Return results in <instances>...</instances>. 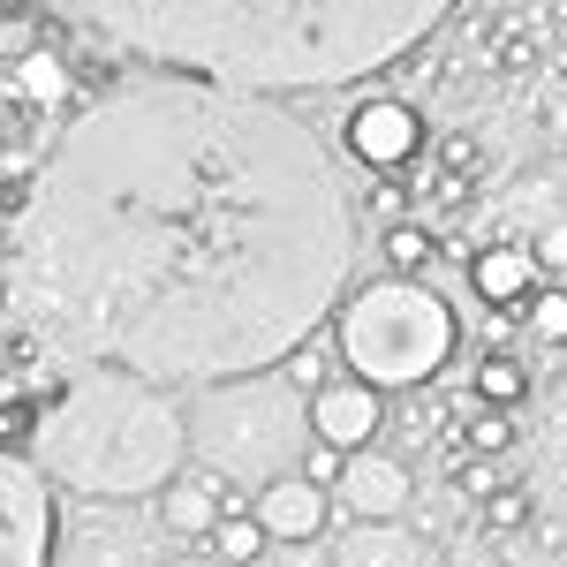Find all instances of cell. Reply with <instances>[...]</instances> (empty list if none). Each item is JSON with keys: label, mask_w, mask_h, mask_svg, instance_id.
Returning <instances> with one entry per match:
<instances>
[{"label": "cell", "mask_w": 567, "mask_h": 567, "mask_svg": "<svg viewBox=\"0 0 567 567\" xmlns=\"http://www.w3.org/2000/svg\"><path fill=\"white\" fill-rule=\"evenodd\" d=\"M355 258L333 152L265 91L159 76L45 152L16 288L69 371L197 393L326 333Z\"/></svg>", "instance_id": "obj_1"}, {"label": "cell", "mask_w": 567, "mask_h": 567, "mask_svg": "<svg viewBox=\"0 0 567 567\" xmlns=\"http://www.w3.org/2000/svg\"><path fill=\"white\" fill-rule=\"evenodd\" d=\"M167 76L235 91H341L446 23L454 0H69Z\"/></svg>", "instance_id": "obj_2"}, {"label": "cell", "mask_w": 567, "mask_h": 567, "mask_svg": "<svg viewBox=\"0 0 567 567\" xmlns=\"http://www.w3.org/2000/svg\"><path fill=\"white\" fill-rule=\"evenodd\" d=\"M39 477L69 499H114V507H144L159 484L189 462V432L167 386H144L130 371H69V386L31 416V446Z\"/></svg>", "instance_id": "obj_3"}, {"label": "cell", "mask_w": 567, "mask_h": 567, "mask_svg": "<svg viewBox=\"0 0 567 567\" xmlns=\"http://www.w3.org/2000/svg\"><path fill=\"white\" fill-rule=\"evenodd\" d=\"M182 432H189V462L213 470V477L258 484L288 477L310 446V393H296L280 371H250V379H219L197 386L182 409Z\"/></svg>", "instance_id": "obj_4"}, {"label": "cell", "mask_w": 567, "mask_h": 567, "mask_svg": "<svg viewBox=\"0 0 567 567\" xmlns=\"http://www.w3.org/2000/svg\"><path fill=\"white\" fill-rule=\"evenodd\" d=\"M454 349V310L424 280H371L341 303L333 355L363 386H424Z\"/></svg>", "instance_id": "obj_5"}, {"label": "cell", "mask_w": 567, "mask_h": 567, "mask_svg": "<svg viewBox=\"0 0 567 567\" xmlns=\"http://www.w3.org/2000/svg\"><path fill=\"white\" fill-rule=\"evenodd\" d=\"M61 537V499L31 454L0 446V567H45Z\"/></svg>", "instance_id": "obj_6"}, {"label": "cell", "mask_w": 567, "mask_h": 567, "mask_svg": "<svg viewBox=\"0 0 567 567\" xmlns=\"http://www.w3.org/2000/svg\"><path fill=\"white\" fill-rule=\"evenodd\" d=\"M45 567H159V523L114 499H84V515L61 523Z\"/></svg>", "instance_id": "obj_7"}, {"label": "cell", "mask_w": 567, "mask_h": 567, "mask_svg": "<svg viewBox=\"0 0 567 567\" xmlns=\"http://www.w3.org/2000/svg\"><path fill=\"white\" fill-rule=\"evenodd\" d=\"M235 507H250L243 484L213 477V470H197V462H182L175 477L152 492V523H159V537H175V545H205L213 523H219V515H235Z\"/></svg>", "instance_id": "obj_8"}, {"label": "cell", "mask_w": 567, "mask_h": 567, "mask_svg": "<svg viewBox=\"0 0 567 567\" xmlns=\"http://www.w3.org/2000/svg\"><path fill=\"white\" fill-rule=\"evenodd\" d=\"M409 462L401 454H386V446H355V454H341V484H333V515L341 523H386V515H401L409 507Z\"/></svg>", "instance_id": "obj_9"}, {"label": "cell", "mask_w": 567, "mask_h": 567, "mask_svg": "<svg viewBox=\"0 0 567 567\" xmlns=\"http://www.w3.org/2000/svg\"><path fill=\"white\" fill-rule=\"evenodd\" d=\"M250 515H258V529L272 545H318L326 529L341 523V515H333V492H318L303 470L258 484V492H250Z\"/></svg>", "instance_id": "obj_10"}, {"label": "cell", "mask_w": 567, "mask_h": 567, "mask_svg": "<svg viewBox=\"0 0 567 567\" xmlns=\"http://www.w3.org/2000/svg\"><path fill=\"white\" fill-rule=\"evenodd\" d=\"M349 152L371 167V175H401L416 152H424V122L409 99H363L349 114Z\"/></svg>", "instance_id": "obj_11"}, {"label": "cell", "mask_w": 567, "mask_h": 567, "mask_svg": "<svg viewBox=\"0 0 567 567\" xmlns=\"http://www.w3.org/2000/svg\"><path fill=\"white\" fill-rule=\"evenodd\" d=\"M379 424H386V401H379V386H363V379H341V371H333L326 386L310 393V439H326V446H341V454L371 446Z\"/></svg>", "instance_id": "obj_12"}, {"label": "cell", "mask_w": 567, "mask_h": 567, "mask_svg": "<svg viewBox=\"0 0 567 567\" xmlns=\"http://www.w3.org/2000/svg\"><path fill=\"white\" fill-rule=\"evenodd\" d=\"M326 567H432V545L416 529L386 523H341L326 529Z\"/></svg>", "instance_id": "obj_13"}, {"label": "cell", "mask_w": 567, "mask_h": 567, "mask_svg": "<svg viewBox=\"0 0 567 567\" xmlns=\"http://www.w3.org/2000/svg\"><path fill=\"white\" fill-rule=\"evenodd\" d=\"M470 280H477V296H484V303L523 310V303H529V288H537V265H529V250L499 243V250H484V258L470 265Z\"/></svg>", "instance_id": "obj_14"}, {"label": "cell", "mask_w": 567, "mask_h": 567, "mask_svg": "<svg viewBox=\"0 0 567 567\" xmlns=\"http://www.w3.org/2000/svg\"><path fill=\"white\" fill-rule=\"evenodd\" d=\"M205 553H213L219 567H250V560H265V553H272V537L258 529V515H250V507H235V515H219V523H213Z\"/></svg>", "instance_id": "obj_15"}, {"label": "cell", "mask_w": 567, "mask_h": 567, "mask_svg": "<svg viewBox=\"0 0 567 567\" xmlns=\"http://www.w3.org/2000/svg\"><path fill=\"white\" fill-rule=\"evenodd\" d=\"M272 371H280V379H288L296 393H318L326 379H333V371H341V363H333V341H326V333H310V341H296V349L272 363Z\"/></svg>", "instance_id": "obj_16"}, {"label": "cell", "mask_w": 567, "mask_h": 567, "mask_svg": "<svg viewBox=\"0 0 567 567\" xmlns=\"http://www.w3.org/2000/svg\"><path fill=\"white\" fill-rule=\"evenodd\" d=\"M379 250H386V272H393V280H416V272L432 265V250H439V243H432V227H416V219H393Z\"/></svg>", "instance_id": "obj_17"}, {"label": "cell", "mask_w": 567, "mask_h": 567, "mask_svg": "<svg viewBox=\"0 0 567 567\" xmlns=\"http://www.w3.org/2000/svg\"><path fill=\"white\" fill-rule=\"evenodd\" d=\"M529 341H553V349H567V288H529Z\"/></svg>", "instance_id": "obj_18"}, {"label": "cell", "mask_w": 567, "mask_h": 567, "mask_svg": "<svg viewBox=\"0 0 567 567\" xmlns=\"http://www.w3.org/2000/svg\"><path fill=\"white\" fill-rule=\"evenodd\" d=\"M523 363H515V355H484L477 363V401H492V409H515V401H523Z\"/></svg>", "instance_id": "obj_19"}, {"label": "cell", "mask_w": 567, "mask_h": 567, "mask_svg": "<svg viewBox=\"0 0 567 567\" xmlns=\"http://www.w3.org/2000/svg\"><path fill=\"white\" fill-rule=\"evenodd\" d=\"M23 91H31L39 106H61V99H69V69H61V53H31V61H23Z\"/></svg>", "instance_id": "obj_20"}, {"label": "cell", "mask_w": 567, "mask_h": 567, "mask_svg": "<svg viewBox=\"0 0 567 567\" xmlns=\"http://www.w3.org/2000/svg\"><path fill=\"white\" fill-rule=\"evenodd\" d=\"M470 446H477V454H507V446H515V416H507V409H477V416H470Z\"/></svg>", "instance_id": "obj_21"}, {"label": "cell", "mask_w": 567, "mask_h": 567, "mask_svg": "<svg viewBox=\"0 0 567 567\" xmlns=\"http://www.w3.org/2000/svg\"><path fill=\"white\" fill-rule=\"evenodd\" d=\"M296 470H303V477L318 484V492H333V484H341V446H326V439H310V446H303V462H296Z\"/></svg>", "instance_id": "obj_22"}, {"label": "cell", "mask_w": 567, "mask_h": 567, "mask_svg": "<svg viewBox=\"0 0 567 567\" xmlns=\"http://www.w3.org/2000/svg\"><path fill=\"white\" fill-rule=\"evenodd\" d=\"M484 515H492V529H515L529 515L523 499H515V492H492V499H484Z\"/></svg>", "instance_id": "obj_23"}, {"label": "cell", "mask_w": 567, "mask_h": 567, "mask_svg": "<svg viewBox=\"0 0 567 567\" xmlns=\"http://www.w3.org/2000/svg\"><path fill=\"white\" fill-rule=\"evenodd\" d=\"M462 484H470L477 499H492V492H499V470H484V462H470V470H462Z\"/></svg>", "instance_id": "obj_24"}, {"label": "cell", "mask_w": 567, "mask_h": 567, "mask_svg": "<svg viewBox=\"0 0 567 567\" xmlns=\"http://www.w3.org/2000/svg\"><path fill=\"white\" fill-rule=\"evenodd\" d=\"M159 567H219L213 553H182V560H159Z\"/></svg>", "instance_id": "obj_25"}, {"label": "cell", "mask_w": 567, "mask_h": 567, "mask_svg": "<svg viewBox=\"0 0 567 567\" xmlns=\"http://www.w3.org/2000/svg\"><path fill=\"white\" fill-rule=\"evenodd\" d=\"M545 258H553V265H567V235H553V243H545Z\"/></svg>", "instance_id": "obj_26"}, {"label": "cell", "mask_w": 567, "mask_h": 567, "mask_svg": "<svg viewBox=\"0 0 567 567\" xmlns=\"http://www.w3.org/2000/svg\"><path fill=\"white\" fill-rule=\"evenodd\" d=\"M16 8H23V0H0V16H16Z\"/></svg>", "instance_id": "obj_27"}, {"label": "cell", "mask_w": 567, "mask_h": 567, "mask_svg": "<svg viewBox=\"0 0 567 567\" xmlns=\"http://www.w3.org/2000/svg\"><path fill=\"white\" fill-rule=\"evenodd\" d=\"M250 567H272V560H250Z\"/></svg>", "instance_id": "obj_28"}]
</instances>
